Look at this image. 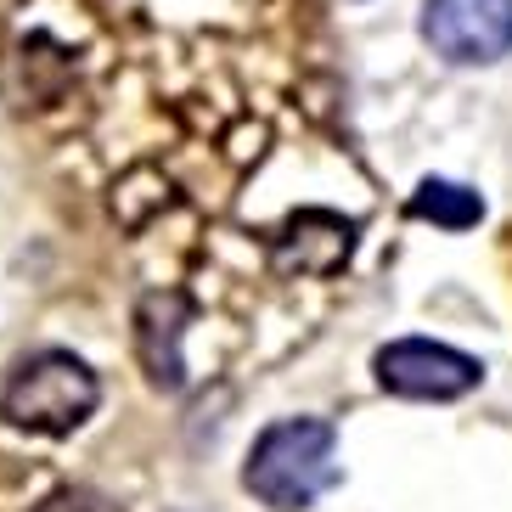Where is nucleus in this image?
Instances as JSON below:
<instances>
[{
	"label": "nucleus",
	"instance_id": "obj_5",
	"mask_svg": "<svg viewBox=\"0 0 512 512\" xmlns=\"http://www.w3.org/2000/svg\"><path fill=\"white\" fill-rule=\"evenodd\" d=\"M192 316L186 293H147L136 304V344H141V366H147L152 389H186V361H181V327Z\"/></svg>",
	"mask_w": 512,
	"mask_h": 512
},
{
	"label": "nucleus",
	"instance_id": "obj_7",
	"mask_svg": "<svg viewBox=\"0 0 512 512\" xmlns=\"http://www.w3.org/2000/svg\"><path fill=\"white\" fill-rule=\"evenodd\" d=\"M411 220H434L445 231H467L484 220V197L473 186H456V181H422L406 203Z\"/></svg>",
	"mask_w": 512,
	"mask_h": 512
},
{
	"label": "nucleus",
	"instance_id": "obj_1",
	"mask_svg": "<svg viewBox=\"0 0 512 512\" xmlns=\"http://www.w3.org/2000/svg\"><path fill=\"white\" fill-rule=\"evenodd\" d=\"M338 479V428L327 417L271 422L242 462V490L271 512H310Z\"/></svg>",
	"mask_w": 512,
	"mask_h": 512
},
{
	"label": "nucleus",
	"instance_id": "obj_6",
	"mask_svg": "<svg viewBox=\"0 0 512 512\" xmlns=\"http://www.w3.org/2000/svg\"><path fill=\"white\" fill-rule=\"evenodd\" d=\"M349 254H355V226L321 209H304L276 237V265L299 276H332L338 265H349Z\"/></svg>",
	"mask_w": 512,
	"mask_h": 512
},
{
	"label": "nucleus",
	"instance_id": "obj_3",
	"mask_svg": "<svg viewBox=\"0 0 512 512\" xmlns=\"http://www.w3.org/2000/svg\"><path fill=\"white\" fill-rule=\"evenodd\" d=\"M422 40L451 68H496L512 57V0H422Z\"/></svg>",
	"mask_w": 512,
	"mask_h": 512
},
{
	"label": "nucleus",
	"instance_id": "obj_8",
	"mask_svg": "<svg viewBox=\"0 0 512 512\" xmlns=\"http://www.w3.org/2000/svg\"><path fill=\"white\" fill-rule=\"evenodd\" d=\"M34 512H124L113 496H102V490H85V484H74V490H57L51 501H40Z\"/></svg>",
	"mask_w": 512,
	"mask_h": 512
},
{
	"label": "nucleus",
	"instance_id": "obj_2",
	"mask_svg": "<svg viewBox=\"0 0 512 512\" xmlns=\"http://www.w3.org/2000/svg\"><path fill=\"white\" fill-rule=\"evenodd\" d=\"M96 400H102V383L74 349H34L0 383V417L23 434H46V439L85 428Z\"/></svg>",
	"mask_w": 512,
	"mask_h": 512
},
{
	"label": "nucleus",
	"instance_id": "obj_4",
	"mask_svg": "<svg viewBox=\"0 0 512 512\" xmlns=\"http://www.w3.org/2000/svg\"><path fill=\"white\" fill-rule=\"evenodd\" d=\"M377 383L400 400H462L484 383V361L434 338H394L372 355Z\"/></svg>",
	"mask_w": 512,
	"mask_h": 512
}]
</instances>
